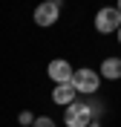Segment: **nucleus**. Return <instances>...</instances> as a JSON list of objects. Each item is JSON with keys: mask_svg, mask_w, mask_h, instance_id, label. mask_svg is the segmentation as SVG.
<instances>
[{"mask_svg": "<svg viewBox=\"0 0 121 127\" xmlns=\"http://www.w3.org/2000/svg\"><path fill=\"white\" fill-rule=\"evenodd\" d=\"M101 75L104 78H121V58H107L101 64Z\"/></svg>", "mask_w": 121, "mask_h": 127, "instance_id": "7", "label": "nucleus"}, {"mask_svg": "<svg viewBox=\"0 0 121 127\" xmlns=\"http://www.w3.org/2000/svg\"><path fill=\"white\" fill-rule=\"evenodd\" d=\"M75 87V93H87V95H95L98 93V84H101V75L95 69H75L72 72V81H69Z\"/></svg>", "mask_w": 121, "mask_h": 127, "instance_id": "1", "label": "nucleus"}, {"mask_svg": "<svg viewBox=\"0 0 121 127\" xmlns=\"http://www.w3.org/2000/svg\"><path fill=\"white\" fill-rule=\"evenodd\" d=\"M32 127H55V121L49 119V116H40V119H35V124Z\"/></svg>", "mask_w": 121, "mask_h": 127, "instance_id": "9", "label": "nucleus"}, {"mask_svg": "<svg viewBox=\"0 0 121 127\" xmlns=\"http://www.w3.org/2000/svg\"><path fill=\"white\" fill-rule=\"evenodd\" d=\"M49 78L55 81V84H69L72 81V66H69V61H64V58H55V61H49Z\"/></svg>", "mask_w": 121, "mask_h": 127, "instance_id": "5", "label": "nucleus"}, {"mask_svg": "<svg viewBox=\"0 0 121 127\" xmlns=\"http://www.w3.org/2000/svg\"><path fill=\"white\" fill-rule=\"evenodd\" d=\"M75 87L72 84H55V90H52V101L55 104H64V107H69V104L75 101Z\"/></svg>", "mask_w": 121, "mask_h": 127, "instance_id": "6", "label": "nucleus"}, {"mask_svg": "<svg viewBox=\"0 0 121 127\" xmlns=\"http://www.w3.org/2000/svg\"><path fill=\"white\" fill-rule=\"evenodd\" d=\"M118 40H121V29H118Z\"/></svg>", "mask_w": 121, "mask_h": 127, "instance_id": "12", "label": "nucleus"}, {"mask_svg": "<svg viewBox=\"0 0 121 127\" xmlns=\"http://www.w3.org/2000/svg\"><path fill=\"white\" fill-rule=\"evenodd\" d=\"M58 15H61V3L46 0V3H40V6L35 9V23L38 26H52L58 20Z\"/></svg>", "mask_w": 121, "mask_h": 127, "instance_id": "4", "label": "nucleus"}, {"mask_svg": "<svg viewBox=\"0 0 121 127\" xmlns=\"http://www.w3.org/2000/svg\"><path fill=\"white\" fill-rule=\"evenodd\" d=\"M17 121H20V124H26V127H32V124H35V116H32L29 110H23L20 116H17Z\"/></svg>", "mask_w": 121, "mask_h": 127, "instance_id": "8", "label": "nucleus"}, {"mask_svg": "<svg viewBox=\"0 0 121 127\" xmlns=\"http://www.w3.org/2000/svg\"><path fill=\"white\" fill-rule=\"evenodd\" d=\"M64 121H66V127H89L92 124V113H89V107L87 104H69L66 107V113H64Z\"/></svg>", "mask_w": 121, "mask_h": 127, "instance_id": "2", "label": "nucleus"}, {"mask_svg": "<svg viewBox=\"0 0 121 127\" xmlns=\"http://www.w3.org/2000/svg\"><path fill=\"white\" fill-rule=\"evenodd\" d=\"M89 127H101V121H92V124H89Z\"/></svg>", "mask_w": 121, "mask_h": 127, "instance_id": "10", "label": "nucleus"}, {"mask_svg": "<svg viewBox=\"0 0 121 127\" xmlns=\"http://www.w3.org/2000/svg\"><path fill=\"white\" fill-rule=\"evenodd\" d=\"M115 12H118V17H121V3H118V6H115Z\"/></svg>", "mask_w": 121, "mask_h": 127, "instance_id": "11", "label": "nucleus"}, {"mask_svg": "<svg viewBox=\"0 0 121 127\" xmlns=\"http://www.w3.org/2000/svg\"><path fill=\"white\" fill-rule=\"evenodd\" d=\"M95 29L101 32V35H110V32H118L121 29V17L115 9H101L95 15Z\"/></svg>", "mask_w": 121, "mask_h": 127, "instance_id": "3", "label": "nucleus"}]
</instances>
